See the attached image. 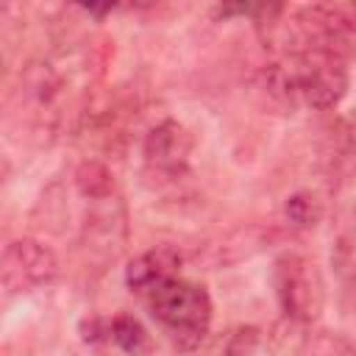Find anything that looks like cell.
<instances>
[{
	"label": "cell",
	"mask_w": 356,
	"mask_h": 356,
	"mask_svg": "<svg viewBox=\"0 0 356 356\" xmlns=\"http://www.w3.org/2000/svg\"><path fill=\"white\" fill-rule=\"evenodd\" d=\"M273 92L286 97L289 103H303L317 111H328L339 106L348 92V70L345 61L323 53V50H298L289 53L284 64L270 70Z\"/></svg>",
	"instance_id": "6da1fadb"
},
{
	"label": "cell",
	"mask_w": 356,
	"mask_h": 356,
	"mask_svg": "<svg viewBox=\"0 0 356 356\" xmlns=\"http://www.w3.org/2000/svg\"><path fill=\"white\" fill-rule=\"evenodd\" d=\"M75 181H78L81 192H83L86 197H92V200H103V197H108L111 189H114L111 172H108L103 164H97V161H83V164L78 167Z\"/></svg>",
	"instance_id": "8fae6325"
},
{
	"label": "cell",
	"mask_w": 356,
	"mask_h": 356,
	"mask_svg": "<svg viewBox=\"0 0 356 356\" xmlns=\"http://www.w3.org/2000/svg\"><path fill=\"white\" fill-rule=\"evenodd\" d=\"M259 345V331L245 325V328H234L220 339L222 356H253Z\"/></svg>",
	"instance_id": "4fadbf2b"
},
{
	"label": "cell",
	"mask_w": 356,
	"mask_h": 356,
	"mask_svg": "<svg viewBox=\"0 0 356 356\" xmlns=\"http://www.w3.org/2000/svg\"><path fill=\"white\" fill-rule=\"evenodd\" d=\"M178 267H181V253L170 245H159V248H150V250H145V253H139L136 259L128 261L125 284L134 292L150 295L164 281L178 278Z\"/></svg>",
	"instance_id": "52a82bcc"
},
{
	"label": "cell",
	"mask_w": 356,
	"mask_h": 356,
	"mask_svg": "<svg viewBox=\"0 0 356 356\" xmlns=\"http://www.w3.org/2000/svg\"><path fill=\"white\" fill-rule=\"evenodd\" d=\"M147 303H150V314L161 323V328L181 350L197 348L209 334L211 298L195 281L170 278L147 295Z\"/></svg>",
	"instance_id": "7a4b0ae2"
},
{
	"label": "cell",
	"mask_w": 356,
	"mask_h": 356,
	"mask_svg": "<svg viewBox=\"0 0 356 356\" xmlns=\"http://www.w3.org/2000/svg\"><path fill=\"white\" fill-rule=\"evenodd\" d=\"M306 325L309 323H300V320L284 314L267 334V348L273 350V356H303L309 348Z\"/></svg>",
	"instance_id": "ba28073f"
},
{
	"label": "cell",
	"mask_w": 356,
	"mask_h": 356,
	"mask_svg": "<svg viewBox=\"0 0 356 356\" xmlns=\"http://www.w3.org/2000/svg\"><path fill=\"white\" fill-rule=\"evenodd\" d=\"M273 281L281 312L286 317H295L300 323H312L320 317L325 306V284L314 261L300 253H284L275 259Z\"/></svg>",
	"instance_id": "277c9868"
},
{
	"label": "cell",
	"mask_w": 356,
	"mask_h": 356,
	"mask_svg": "<svg viewBox=\"0 0 356 356\" xmlns=\"http://www.w3.org/2000/svg\"><path fill=\"white\" fill-rule=\"evenodd\" d=\"M108 339H114V345L128 356H142L150 348V337L134 314H117L108 320Z\"/></svg>",
	"instance_id": "9c48e42d"
},
{
	"label": "cell",
	"mask_w": 356,
	"mask_h": 356,
	"mask_svg": "<svg viewBox=\"0 0 356 356\" xmlns=\"http://www.w3.org/2000/svg\"><path fill=\"white\" fill-rule=\"evenodd\" d=\"M284 214L295 228H314L323 217V203L312 192H298V195L286 197Z\"/></svg>",
	"instance_id": "30bf717a"
},
{
	"label": "cell",
	"mask_w": 356,
	"mask_h": 356,
	"mask_svg": "<svg viewBox=\"0 0 356 356\" xmlns=\"http://www.w3.org/2000/svg\"><path fill=\"white\" fill-rule=\"evenodd\" d=\"M292 36L298 50H323L337 58L356 56V3H314L295 14Z\"/></svg>",
	"instance_id": "3957f363"
},
{
	"label": "cell",
	"mask_w": 356,
	"mask_h": 356,
	"mask_svg": "<svg viewBox=\"0 0 356 356\" xmlns=\"http://www.w3.org/2000/svg\"><path fill=\"white\" fill-rule=\"evenodd\" d=\"M192 145H195L192 134L181 122L164 120L145 136V145H142L145 164L150 172L175 178L186 170L189 156H192Z\"/></svg>",
	"instance_id": "8992f818"
},
{
	"label": "cell",
	"mask_w": 356,
	"mask_h": 356,
	"mask_svg": "<svg viewBox=\"0 0 356 356\" xmlns=\"http://www.w3.org/2000/svg\"><path fill=\"white\" fill-rule=\"evenodd\" d=\"M306 356H356V348L337 331H320L309 339Z\"/></svg>",
	"instance_id": "7c38bea8"
},
{
	"label": "cell",
	"mask_w": 356,
	"mask_h": 356,
	"mask_svg": "<svg viewBox=\"0 0 356 356\" xmlns=\"http://www.w3.org/2000/svg\"><path fill=\"white\" fill-rule=\"evenodd\" d=\"M58 273L56 253L36 239H14L6 245L0 259V281L8 295L50 284Z\"/></svg>",
	"instance_id": "5b68a950"
}]
</instances>
